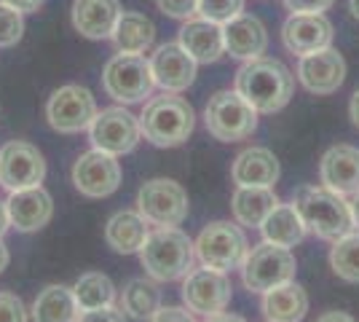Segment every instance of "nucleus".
Masks as SVG:
<instances>
[{
  "mask_svg": "<svg viewBox=\"0 0 359 322\" xmlns=\"http://www.w3.org/2000/svg\"><path fill=\"white\" fill-rule=\"evenodd\" d=\"M348 8H351V16L359 19V0H348Z\"/></svg>",
  "mask_w": 359,
  "mask_h": 322,
  "instance_id": "obj_47",
  "label": "nucleus"
},
{
  "mask_svg": "<svg viewBox=\"0 0 359 322\" xmlns=\"http://www.w3.org/2000/svg\"><path fill=\"white\" fill-rule=\"evenodd\" d=\"M121 16L118 0H75L73 3V25L83 38L102 41L113 38L116 22Z\"/></svg>",
  "mask_w": 359,
  "mask_h": 322,
  "instance_id": "obj_23",
  "label": "nucleus"
},
{
  "mask_svg": "<svg viewBox=\"0 0 359 322\" xmlns=\"http://www.w3.org/2000/svg\"><path fill=\"white\" fill-rule=\"evenodd\" d=\"M319 180L338 196L351 199L359 194V148L354 145H332L319 161Z\"/></svg>",
  "mask_w": 359,
  "mask_h": 322,
  "instance_id": "obj_17",
  "label": "nucleus"
},
{
  "mask_svg": "<svg viewBox=\"0 0 359 322\" xmlns=\"http://www.w3.org/2000/svg\"><path fill=\"white\" fill-rule=\"evenodd\" d=\"M8 226H11V223H8V213H6V201H0V236L6 234Z\"/></svg>",
  "mask_w": 359,
  "mask_h": 322,
  "instance_id": "obj_46",
  "label": "nucleus"
},
{
  "mask_svg": "<svg viewBox=\"0 0 359 322\" xmlns=\"http://www.w3.org/2000/svg\"><path fill=\"white\" fill-rule=\"evenodd\" d=\"M73 295H75V304H78V311L110 307L116 301V285L102 271H89V274L78 276Z\"/></svg>",
  "mask_w": 359,
  "mask_h": 322,
  "instance_id": "obj_31",
  "label": "nucleus"
},
{
  "mask_svg": "<svg viewBox=\"0 0 359 322\" xmlns=\"http://www.w3.org/2000/svg\"><path fill=\"white\" fill-rule=\"evenodd\" d=\"M153 86H156V81L150 73V60H145L142 54H123L121 51L105 65L102 89L116 102H123V105L145 102L153 94Z\"/></svg>",
  "mask_w": 359,
  "mask_h": 322,
  "instance_id": "obj_6",
  "label": "nucleus"
},
{
  "mask_svg": "<svg viewBox=\"0 0 359 322\" xmlns=\"http://www.w3.org/2000/svg\"><path fill=\"white\" fill-rule=\"evenodd\" d=\"M196 245L185 231L177 226H158L150 231L145 245L140 250L142 269L156 282H175L194 269Z\"/></svg>",
  "mask_w": 359,
  "mask_h": 322,
  "instance_id": "obj_2",
  "label": "nucleus"
},
{
  "mask_svg": "<svg viewBox=\"0 0 359 322\" xmlns=\"http://www.w3.org/2000/svg\"><path fill=\"white\" fill-rule=\"evenodd\" d=\"M140 137H142L140 119L135 113H129L126 107H105V110H100L89 126L91 145L110 156L132 154Z\"/></svg>",
  "mask_w": 359,
  "mask_h": 322,
  "instance_id": "obj_11",
  "label": "nucleus"
},
{
  "mask_svg": "<svg viewBox=\"0 0 359 322\" xmlns=\"http://www.w3.org/2000/svg\"><path fill=\"white\" fill-rule=\"evenodd\" d=\"M287 51L306 57L332 46V25L325 14H292L282 27Z\"/></svg>",
  "mask_w": 359,
  "mask_h": 322,
  "instance_id": "obj_18",
  "label": "nucleus"
},
{
  "mask_svg": "<svg viewBox=\"0 0 359 322\" xmlns=\"http://www.w3.org/2000/svg\"><path fill=\"white\" fill-rule=\"evenodd\" d=\"M73 185L86 199H105L116 194L121 185L118 156H110L97 148L81 154L73 167Z\"/></svg>",
  "mask_w": 359,
  "mask_h": 322,
  "instance_id": "obj_14",
  "label": "nucleus"
},
{
  "mask_svg": "<svg viewBox=\"0 0 359 322\" xmlns=\"http://www.w3.org/2000/svg\"><path fill=\"white\" fill-rule=\"evenodd\" d=\"M150 322H196L194 320V311L191 309H182V307H161Z\"/></svg>",
  "mask_w": 359,
  "mask_h": 322,
  "instance_id": "obj_39",
  "label": "nucleus"
},
{
  "mask_svg": "<svg viewBox=\"0 0 359 322\" xmlns=\"http://www.w3.org/2000/svg\"><path fill=\"white\" fill-rule=\"evenodd\" d=\"M8 261H11V255H8V247L3 245V236H0V274L8 269Z\"/></svg>",
  "mask_w": 359,
  "mask_h": 322,
  "instance_id": "obj_45",
  "label": "nucleus"
},
{
  "mask_svg": "<svg viewBox=\"0 0 359 322\" xmlns=\"http://www.w3.org/2000/svg\"><path fill=\"white\" fill-rule=\"evenodd\" d=\"M316 322H357L351 314H346V311H327V314H322Z\"/></svg>",
  "mask_w": 359,
  "mask_h": 322,
  "instance_id": "obj_41",
  "label": "nucleus"
},
{
  "mask_svg": "<svg viewBox=\"0 0 359 322\" xmlns=\"http://www.w3.org/2000/svg\"><path fill=\"white\" fill-rule=\"evenodd\" d=\"M236 92L257 113H276L292 100L295 78L279 60L257 57L236 73Z\"/></svg>",
  "mask_w": 359,
  "mask_h": 322,
  "instance_id": "obj_1",
  "label": "nucleus"
},
{
  "mask_svg": "<svg viewBox=\"0 0 359 322\" xmlns=\"http://www.w3.org/2000/svg\"><path fill=\"white\" fill-rule=\"evenodd\" d=\"M113 41L123 54H145L156 41V27L140 11H121L113 30Z\"/></svg>",
  "mask_w": 359,
  "mask_h": 322,
  "instance_id": "obj_28",
  "label": "nucleus"
},
{
  "mask_svg": "<svg viewBox=\"0 0 359 322\" xmlns=\"http://www.w3.org/2000/svg\"><path fill=\"white\" fill-rule=\"evenodd\" d=\"M148 220L140 213H116L105 226V242L121 255H132L140 253L145 239H148Z\"/></svg>",
  "mask_w": 359,
  "mask_h": 322,
  "instance_id": "obj_26",
  "label": "nucleus"
},
{
  "mask_svg": "<svg viewBox=\"0 0 359 322\" xmlns=\"http://www.w3.org/2000/svg\"><path fill=\"white\" fill-rule=\"evenodd\" d=\"M241 11H244V0H198V8H196L198 16H204L210 22H217V25L231 22Z\"/></svg>",
  "mask_w": 359,
  "mask_h": 322,
  "instance_id": "obj_33",
  "label": "nucleus"
},
{
  "mask_svg": "<svg viewBox=\"0 0 359 322\" xmlns=\"http://www.w3.org/2000/svg\"><path fill=\"white\" fill-rule=\"evenodd\" d=\"M0 3L11 6V8L22 11V14H32V11H38L43 6V0H0Z\"/></svg>",
  "mask_w": 359,
  "mask_h": 322,
  "instance_id": "obj_40",
  "label": "nucleus"
},
{
  "mask_svg": "<svg viewBox=\"0 0 359 322\" xmlns=\"http://www.w3.org/2000/svg\"><path fill=\"white\" fill-rule=\"evenodd\" d=\"M335 0H285L292 14H325Z\"/></svg>",
  "mask_w": 359,
  "mask_h": 322,
  "instance_id": "obj_38",
  "label": "nucleus"
},
{
  "mask_svg": "<svg viewBox=\"0 0 359 322\" xmlns=\"http://www.w3.org/2000/svg\"><path fill=\"white\" fill-rule=\"evenodd\" d=\"M196 245V258L201 266H210L215 271H233L241 269V263L250 253L247 236L239 226L228 223V220H215L198 234Z\"/></svg>",
  "mask_w": 359,
  "mask_h": 322,
  "instance_id": "obj_7",
  "label": "nucleus"
},
{
  "mask_svg": "<svg viewBox=\"0 0 359 322\" xmlns=\"http://www.w3.org/2000/svg\"><path fill=\"white\" fill-rule=\"evenodd\" d=\"M97 113L100 110L94 102V94L78 83L60 86L46 102V119L51 123V129L60 135H78L89 129Z\"/></svg>",
  "mask_w": 359,
  "mask_h": 322,
  "instance_id": "obj_10",
  "label": "nucleus"
},
{
  "mask_svg": "<svg viewBox=\"0 0 359 322\" xmlns=\"http://www.w3.org/2000/svg\"><path fill=\"white\" fill-rule=\"evenodd\" d=\"M207 322H247L244 317H239V314H225V311H220V314H212V317H207Z\"/></svg>",
  "mask_w": 359,
  "mask_h": 322,
  "instance_id": "obj_43",
  "label": "nucleus"
},
{
  "mask_svg": "<svg viewBox=\"0 0 359 322\" xmlns=\"http://www.w3.org/2000/svg\"><path fill=\"white\" fill-rule=\"evenodd\" d=\"M298 78L309 92L319 94V97L338 92L344 86V78H346V62L341 57V51L327 46L322 48V51L300 57Z\"/></svg>",
  "mask_w": 359,
  "mask_h": 322,
  "instance_id": "obj_16",
  "label": "nucleus"
},
{
  "mask_svg": "<svg viewBox=\"0 0 359 322\" xmlns=\"http://www.w3.org/2000/svg\"><path fill=\"white\" fill-rule=\"evenodd\" d=\"M177 43L185 48L198 65L217 62L225 54L223 25L210 22V19H204V16H191V19H185V25H182V30H180Z\"/></svg>",
  "mask_w": 359,
  "mask_h": 322,
  "instance_id": "obj_21",
  "label": "nucleus"
},
{
  "mask_svg": "<svg viewBox=\"0 0 359 322\" xmlns=\"http://www.w3.org/2000/svg\"><path fill=\"white\" fill-rule=\"evenodd\" d=\"M156 3L172 19H191V16H196V8H198V0H156Z\"/></svg>",
  "mask_w": 359,
  "mask_h": 322,
  "instance_id": "obj_37",
  "label": "nucleus"
},
{
  "mask_svg": "<svg viewBox=\"0 0 359 322\" xmlns=\"http://www.w3.org/2000/svg\"><path fill=\"white\" fill-rule=\"evenodd\" d=\"M22 32H25L22 11H16L11 6L0 3V48L16 46L22 41Z\"/></svg>",
  "mask_w": 359,
  "mask_h": 322,
  "instance_id": "obj_34",
  "label": "nucleus"
},
{
  "mask_svg": "<svg viewBox=\"0 0 359 322\" xmlns=\"http://www.w3.org/2000/svg\"><path fill=\"white\" fill-rule=\"evenodd\" d=\"M292 201L298 207L306 229L314 231L319 239L335 242L354 229L348 201L325 185H303V188H298Z\"/></svg>",
  "mask_w": 359,
  "mask_h": 322,
  "instance_id": "obj_3",
  "label": "nucleus"
},
{
  "mask_svg": "<svg viewBox=\"0 0 359 322\" xmlns=\"http://www.w3.org/2000/svg\"><path fill=\"white\" fill-rule=\"evenodd\" d=\"M194 107L188 105V100L175 97L169 92H164V97H153L140 116V129H142L145 140L158 145V148L182 145L194 135Z\"/></svg>",
  "mask_w": 359,
  "mask_h": 322,
  "instance_id": "obj_4",
  "label": "nucleus"
},
{
  "mask_svg": "<svg viewBox=\"0 0 359 322\" xmlns=\"http://www.w3.org/2000/svg\"><path fill=\"white\" fill-rule=\"evenodd\" d=\"M223 41H225V51L236 60H257L266 54L269 48V32L263 27V22L252 14L233 16L231 22L223 25Z\"/></svg>",
  "mask_w": 359,
  "mask_h": 322,
  "instance_id": "obj_20",
  "label": "nucleus"
},
{
  "mask_svg": "<svg viewBox=\"0 0 359 322\" xmlns=\"http://www.w3.org/2000/svg\"><path fill=\"white\" fill-rule=\"evenodd\" d=\"M0 322H27V309L19 295L0 293Z\"/></svg>",
  "mask_w": 359,
  "mask_h": 322,
  "instance_id": "obj_35",
  "label": "nucleus"
},
{
  "mask_svg": "<svg viewBox=\"0 0 359 322\" xmlns=\"http://www.w3.org/2000/svg\"><path fill=\"white\" fill-rule=\"evenodd\" d=\"M46 177L43 154L25 140H11L0 148V185L14 194L25 188H38Z\"/></svg>",
  "mask_w": 359,
  "mask_h": 322,
  "instance_id": "obj_12",
  "label": "nucleus"
},
{
  "mask_svg": "<svg viewBox=\"0 0 359 322\" xmlns=\"http://www.w3.org/2000/svg\"><path fill=\"white\" fill-rule=\"evenodd\" d=\"M188 191L169 177H156L140 188L137 213L153 226H180L188 217Z\"/></svg>",
  "mask_w": 359,
  "mask_h": 322,
  "instance_id": "obj_9",
  "label": "nucleus"
},
{
  "mask_svg": "<svg viewBox=\"0 0 359 322\" xmlns=\"http://www.w3.org/2000/svg\"><path fill=\"white\" fill-rule=\"evenodd\" d=\"M263 239L271 242V245H279V247H295L303 242V236H306V223H303V217H300L298 207H295V201H290V204H276L273 210L269 213V217L263 220Z\"/></svg>",
  "mask_w": 359,
  "mask_h": 322,
  "instance_id": "obj_27",
  "label": "nucleus"
},
{
  "mask_svg": "<svg viewBox=\"0 0 359 322\" xmlns=\"http://www.w3.org/2000/svg\"><path fill=\"white\" fill-rule=\"evenodd\" d=\"M75 322H126V311L118 307H100L89 309V311H78V320Z\"/></svg>",
  "mask_w": 359,
  "mask_h": 322,
  "instance_id": "obj_36",
  "label": "nucleus"
},
{
  "mask_svg": "<svg viewBox=\"0 0 359 322\" xmlns=\"http://www.w3.org/2000/svg\"><path fill=\"white\" fill-rule=\"evenodd\" d=\"M348 210H351V220H354V229L359 231V194H357V196H351V201H348Z\"/></svg>",
  "mask_w": 359,
  "mask_h": 322,
  "instance_id": "obj_44",
  "label": "nucleus"
},
{
  "mask_svg": "<svg viewBox=\"0 0 359 322\" xmlns=\"http://www.w3.org/2000/svg\"><path fill=\"white\" fill-rule=\"evenodd\" d=\"M295 271H298V261L290 253V247L271 245V242L252 247L241 263L244 285L252 293H269L276 285L292 282Z\"/></svg>",
  "mask_w": 359,
  "mask_h": 322,
  "instance_id": "obj_8",
  "label": "nucleus"
},
{
  "mask_svg": "<svg viewBox=\"0 0 359 322\" xmlns=\"http://www.w3.org/2000/svg\"><path fill=\"white\" fill-rule=\"evenodd\" d=\"M182 301L194 314H220L231 304V282L225 271H215L210 266L191 269L182 282Z\"/></svg>",
  "mask_w": 359,
  "mask_h": 322,
  "instance_id": "obj_13",
  "label": "nucleus"
},
{
  "mask_svg": "<svg viewBox=\"0 0 359 322\" xmlns=\"http://www.w3.org/2000/svg\"><path fill=\"white\" fill-rule=\"evenodd\" d=\"M330 266L344 282L359 285V231H348L346 236L335 239L330 250Z\"/></svg>",
  "mask_w": 359,
  "mask_h": 322,
  "instance_id": "obj_32",
  "label": "nucleus"
},
{
  "mask_svg": "<svg viewBox=\"0 0 359 322\" xmlns=\"http://www.w3.org/2000/svg\"><path fill=\"white\" fill-rule=\"evenodd\" d=\"M6 213H8V223L16 231H25V234L41 231L54 217V199L46 194L41 185L14 191L6 201Z\"/></svg>",
  "mask_w": 359,
  "mask_h": 322,
  "instance_id": "obj_19",
  "label": "nucleus"
},
{
  "mask_svg": "<svg viewBox=\"0 0 359 322\" xmlns=\"http://www.w3.org/2000/svg\"><path fill=\"white\" fill-rule=\"evenodd\" d=\"M204 121L215 140L220 142H239L257 129V110H255L236 89H223L210 97L204 107Z\"/></svg>",
  "mask_w": 359,
  "mask_h": 322,
  "instance_id": "obj_5",
  "label": "nucleus"
},
{
  "mask_svg": "<svg viewBox=\"0 0 359 322\" xmlns=\"http://www.w3.org/2000/svg\"><path fill=\"white\" fill-rule=\"evenodd\" d=\"M121 309L126 311V317L150 320V317L161 309V290H158L156 279H132V282L123 288Z\"/></svg>",
  "mask_w": 359,
  "mask_h": 322,
  "instance_id": "obj_30",
  "label": "nucleus"
},
{
  "mask_svg": "<svg viewBox=\"0 0 359 322\" xmlns=\"http://www.w3.org/2000/svg\"><path fill=\"white\" fill-rule=\"evenodd\" d=\"M196 65L198 62L180 46V43H164L150 54V73L156 86H161L169 94L185 92L196 78Z\"/></svg>",
  "mask_w": 359,
  "mask_h": 322,
  "instance_id": "obj_15",
  "label": "nucleus"
},
{
  "mask_svg": "<svg viewBox=\"0 0 359 322\" xmlns=\"http://www.w3.org/2000/svg\"><path fill=\"white\" fill-rule=\"evenodd\" d=\"M78 304L73 288L67 285H46L32 304V322H75Z\"/></svg>",
  "mask_w": 359,
  "mask_h": 322,
  "instance_id": "obj_29",
  "label": "nucleus"
},
{
  "mask_svg": "<svg viewBox=\"0 0 359 322\" xmlns=\"http://www.w3.org/2000/svg\"><path fill=\"white\" fill-rule=\"evenodd\" d=\"M306 311H309V295L295 279L263 293V314L269 322H300Z\"/></svg>",
  "mask_w": 359,
  "mask_h": 322,
  "instance_id": "obj_24",
  "label": "nucleus"
},
{
  "mask_svg": "<svg viewBox=\"0 0 359 322\" xmlns=\"http://www.w3.org/2000/svg\"><path fill=\"white\" fill-rule=\"evenodd\" d=\"M279 204V196L273 194V188H250L239 185L231 196V213L236 217L239 226L260 229L269 213Z\"/></svg>",
  "mask_w": 359,
  "mask_h": 322,
  "instance_id": "obj_25",
  "label": "nucleus"
},
{
  "mask_svg": "<svg viewBox=\"0 0 359 322\" xmlns=\"http://www.w3.org/2000/svg\"><path fill=\"white\" fill-rule=\"evenodd\" d=\"M279 175H282L279 159L269 148H247L233 159V167H231L233 183L250 185V188H273Z\"/></svg>",
  "mask_w": 359,
  "mask_h": 322,
  "instance_id": "obj_22",
  "label": "nucleus"
},
{
  "mask_svg": "<svg viewBox=\"0 0 359 322\" xmlns=\"http://www.w3.org/2000/svg\"><path fill=\"white\" fill-rule=\"evenodd\" d=\"M348 116H351L354 126L359 129V89L354 94H351V102H348Z\"/></svg>",
  "mask_w": 359,
  "mask_h": 322,
  "instance_id": "obj_42",
  "label": "nucleus"
}]
</instances>
